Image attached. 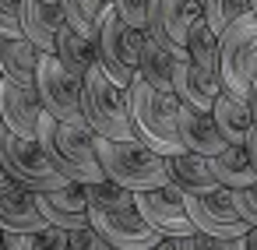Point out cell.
<instances>
[{
	"label": "cell",
	"mask_w": 257,
	"mask_h": 250,
	"mask_svg": "<svg viewBox=\"0 0 257 250\" xmlns=\"http://www.w3.org/2000/svg\"><path fill=\"white\" fill-rule=\"evenodd\" d=\"M176 106H180V99L173 92H159L145 78H134L127 85V109H131L134 138L166 159L183 152L180 134H176Z\"/></svg>",
	"instance_id": "6da1fadb"
},
{
	"label": "cell",
	"mask_w": 257,
	"mask_h": 250,
	"mask_svg": "<svg viewBox=\"0 0 257 250\" xmlns=\"http://www.w3.org/2000/svg\"><path fill=\"white\" fill-rule=\"evenodd\" d=\"M36 141L46 148V155L57 162V169L74 180V183H99L106 180L99 155H95V134L88 123H60L50 113L39 116V134Z\"/></svg>",
	"instance_id": "7a4b0ae2"
},
{
	"label": "cell",
	"mask_w": 257,
	"mask_h": 250,
	"mask_svg": "<svg viewBox=\"0 0 257 250\" xmlns=\"http://www.w3.org/2000/svg\"><path fill=\"white\" fill-rule=\"evenodd\" d=\"M95 155H99V166H102L106 180L127 187L131 194L159 190V187L169 183V176H166V155L152 152L138 138L113 141V138H99L95 134Z\"/></svg>",
	"instance_id": "3957f363"
},
{
	"label": "cell",
	"mask_w": 257,
	"mask_h": 250,
	"mask_svg": "<svg viewBox=\"0 0 257 250\" xmlns=\"http://www.w3.org/2000/svg\"><path fill=\"white\" fill-rule=\"evenodd\" d=\"M141 39L145 32L131 29L113 4L102 8L95 22V64L106 71V78L127 92V85L138 78V60H141Z\"/></svg>",
	"instance_id": "277c9868"
},
{
	"label": "cell",
	"mask_w": 257,
	"mask_h": 250,
	"mask_svg": "<svg viewBox=\"0 0 257 250\" xmlns=\"http://www.w3.org/2000/svg\"><path fill=\"white\" fill-rule=\"evenodd\" d=\"M81 116H85L88 131L99 134V138H113V141L134 138L127 92L116 88L99 64H92L81 78Z\"/></svg>",
	"instance_id": "5b68a950"
},
{
	"label": "cell",
	"mask_w": 257,
	"mask_h": 250,
	"mask_svg": "<svg viewBox=\"0 0 257 250\" xmlns=\"http://www.w3.org/2000/svg\"><path fill=\"white\" fill-rule=\"evenodd\" d=\"M257 81V15H239L218 32V85L232 95H250Z\"/></svg>",
	"instance_id": "8992f818"
},
{
	"label": "cell",
	"mask_w": 257,
	"mask_h": 250,
	"mask_svg": "<svg viewBox=\"0 0 257 250\" xmlns=\"http://www.w3.org/2000/svg\"><path fill=\"white\" fill-rule=\"evenodd\" d=\"M0 166H4V173H8L18 187H25V190H32V194L60 190V187H67V183H74V180H67V176L57 169V162L46 155V148H43L39 141L18 138V134H11L4 123H0Z\"/></svg>",
	"instance_id": "52a82bcc"
},
{
	"label": "cell",
	"mask_w": 257,
	"mask_h": 250,
	"mask_svg": "<svg viewBox=\"0 0 257 250\" xmlns=\"http://www.w3.org/2000/svg\"><path fill=\"white\" fill-rule=\"evenodd\" d=\"M36 95L43 109L60 120V123H85L81 116V78L71 74L57 53L39 57V74H36Z\"/></svg>",
	"instance_id": "ba28073f"
},
{
	"label": "cell",
	"mask_w": 257,
	"mask_h": 250,
	"mask_svg": "<svg viewBox=\"0 0 257 250\" xmlns=\"http://www.w3.org/2000/svg\"><path fill=\"white\" fill-rule=\"evenodd\" d=\"M180 197L197 232H208V236H246L250 232V225L239 218L225 187L204 190V194H180Z\"/></svg>",
	"instance_id": "9c48e42d"
},
{
	"label": "cell",
	"mask_w": 257,
	"mask_h": 250,
	"mask_svg": "<svg viewBox=\"0 0 257 250\" xmlns=\"http://www.w3.org/2000/svg\"><path fill=\"white\" fill-rule=\"evenodd\" d=\"M134 208L145 218V225H152L162 239L166 236H194V222L183 208V197L176 187H159V190H141L134 194Z\"/></svg>",
	"instance_id": "30bf717a"
},
{
	"label": "cell",
	"mask_w": 257,
	"mask_h": 250,
	"mask_svg": "<svg viewBox=\"0 0 257 250\" xmlns=\"http://www.w3.org/2000/svg\"><path fill=\"white\" fill-rule=\"evenodd\" d=\"M88 225L113 246V250H155L159 232L145 225L138 208H120V211H88Z\"/></svg>",
	"instance_id": "8fae6325"
},
{
	"label": "cell",
	"mask_w": 257,
	"mask_h": 250,
	"mask_svg": "<svg viewBox=\"0 0 257 250\" xmlns=\"http://www.w3.org/2000/svg\"><path fill=\"white\" fill-rule=\"evenodd\" d=\"M197 15H204L201 0H148V36L169 50H183Z\"/></svg>",
	"instance_id": "7c38bea8"
},
{
	"label": "cell",
	"mask_w": 257,
	"mask_h": 250,
	"mask_svg": "<svg viewBox=\"0 0 257 250\" xmlns=\"http://www.w3.org/2000/svg\"><path fill=\"white\" fill-rule=\"evenodd\" d=\"M43 113H46V109H43L36 88H25V85H15V81L4 78V85H0V123H4L11 134L36 141V134H39V116H43Z\"/></svg>",
	"instance_id": "4fadbf2b"
},
{
	"label": "cell",
	"mask_w": 257,
	"mask_h": 250,
	"mask_svg": "<svg viewBox=\"0 0 257 250\" xmlns=\"http://www.w3.org/2000/svg\"><path fill=\"white\" fill-rule=\"evenodd\" d=\"M176 134H180L183 152H194V155H204V159L218 155L229 145L222 138L211 109H197V106H187V102L176 106Z\"/></svg>",
	"instance_id": "5bb4252c"
},
{
	"label": "cell",
	"mask_w": 257,
	"mask_h": 250,
	"mask_svg": "<svg viewBox=\"0 0 257 250\" xmlns=\"http://www.w3.org/2000/svg\"><path fill=\"white\" fill-rule=\"evenodd\" d=\"M36 204L43 218L57 229H85L88 225V201H85V183H67L60 190H43L36 194Z\"/></svg>",
	"instance_id": "9a60e30c"
},
{
	"label": "cell",
	"mask_w": 257,
	"mask_h": 250,
	"mask_svg": "<svg viewBox=\"0 0 257 250\" xmlns=\"http://www.w3.org/2000/svg\"><path fill=\"white\" fill-rule=\"evenodd\" d=\"M222 92L218 85V74H208L201 71L197 64H190L187 50H176V64H173V95L187 106H197V109H211L215 95Z\"/></svg>",
	"instance_id": "2e32d148"
},
{
	"label": "cell",
	"mask_w": 257,
	"mask_h": 250,
	"mask_svg": "<svg viewBox=\"0 0 257 250\" xmlns=\"http://www.w3.org/2000/svg\"><path fill=\"white\" fill-rule=\"evenodd\" d=\"M18 22H22V39H29V43L39 46L43 53H53L57 29H60V22H64L60 4H53V0H22Z\"/></svg>",
	"instance_id": "e0dca14e"
},
{
	"label": "cell",
	"mask_w": 257,
	"mask_h": 250,
	"mask_svg": "<svg viewBox=\"0 0 257 250\" xmlns=\"http://www.w3.org/2000/svg\"><path fill=\"white\" fill-rule=\"evenodd\" d=\"M50 222L43 218L39 204H36V194L25 190V187H11L0 194V229H11V232H25V236H36L43 232Z\"/></svg>",
	"instance_id": "ac0fdd59"
},
{
	"label": "cell",
	"mask_w": 257,
	"mask_h": 250,
	"mask_svg": "<svg viewBox=\"0 0 257 250\" xmlns=\"http://www.w3.org/2000/svg\"><path fill=\"white\" fill-rule=\"evenodd\" d=\"M166 176L169 187H176L180 194H204V190H218V180L211 176V166L204 155L194 152H180L166 159Z\"/></svg>",
	"instance_id": "d6986e66"
},
{
	"label": "cell",
	"mask_w": 257,
	"mask_h": 250,
	"mask_svg": "<svg viewBox=\"0 0 257 250\" xmlns=\"http://www.w3.org/2000/svg\"><path fill=\"white\" fill-rule=\"evenodd\" d=\"M39 57H43V50L32 46L29 39H0V74L15 85L36 88Z\"/></svg>",
	"instance_id": "ffe728a7"
},
{
	"label": "cell",
	"mask_w": 257,
	"mask_h": 250,
	"mask_svg": "<svg viewBox=\"0 0 257 250\" xmlns=\"http://www.w3.org/2000/svg\"><path fill=\"white\" fill-rule=\"evenodd\" d=\"M208 166H211V176L218 180V187H225V190H243V187L257 183V169L243 145H225L218 155L208 159Z\"/></svg>",
	"instance_id": "44dd1931"
},
{
	"label": "cell",
	"mask_w": 257,
	"mask_h": 250,
	"mask_svg": "<svg viewBox=\"0 0 257 250\" xmlns=\"http://www.w3.org/2000/svg\"><path fill=\"white\" fill-rule=\"evenodd\" d=\"M211 116H215V123H218V131H222V138H225L229 145H243L246 131L253 127L250 102H246L243 95L225 92V88L215 95V102H211Z\"/></svg>",
	"instance_id": "7402d4cb"
},
{
	"label": "cell",
	"mask_w": 257,
	"mask_h": 250,
	"mask_svg": "<svg viewBox=\"0 0 257 250\" xmlns=\"http://www.w3.org/2000/svg\"><path fill=\"white\" fill-rule=\"evenodd\" d=\"M173 64H176V50L162 46L159 39H152L145 32V39H141V60H138V78H145L159 92H173Z\"/></svg>",
	"instance_id": "603a6c76"
},
{
	"label": "cell",
	"mask_w": 257,
	"mask_h": 250,
	"mask_svg": "<svg viewBox=\"0 0 257 250\" xmlns=\"http://www.w3.org/2000/svg\"><path fill=\"white\" fill-rule=\"evenodd\" d=\"M53 53H57L60 64H64L71 74H78V78H85V71L95 64V43H92L88 36H81L78 29H71L67 22H60V29H57Z\"/></svg>",
	"instance_id": "cb8c5ba5"
},
{
	"label": "cell",
	"mask_w": 257,
	"mask_h": 250,
	"mask_svg": "<svg viewBox=\"0 0 257 250\" xmlns=\"http://www.w3.org/2000/svg\"><path fill=\"white\" fill-rule=\"evenodd\" d=\"M85 201L88 211H120V208H134V194L113 180H99V183H85Z\"/></svg>",
	"instance_id": "d4e9b609"
},
{
	"label": "cell",
	"mask_w": 257,
	"mask_h": 250,
	"mask_svg": "<svg viewBox=\"0 0 257 250\" xmlns=\"http://www.w3.org/2000/svg\"><path fill=\"white\" fill-rule=\"evenodd\" d=\"M57 4H60V11H64V22L95 43V22H99V15H102V8L113 4V0H57Z\"/></svg>",
	"instance_id": "484cf974"
},
{
	"label": "cell",
	"mask_w": 257,
	"mask_h": 250,
	"mask_svg": "<svg viewBox=\"0 0 257 250\" xmlns=\"http://www.w3.org/2000/svg\"><path fill=\"white\" fill-rule=\"evenodd\" d=\"M201 8H204V18L215 32H225L239 15L250 11V0H201Z\"/></svg>",
	"instance_id": "4316f807"
},
{
	"label": "cell",
	"mask_w": 257,
	"mask_h": 250,
	"mask_svg": "<svg viewBox=\"0 0 257 250\" xmlns=\"http://www.w3.org/2000/svg\"><path fill=\"white\" fill-rule=\"evenodd\" d=\"M113 8L131 29L148 32V0H113Z\"/></svg>",
	"instance_id": "83f0119b"
},
{
	"label": "cell",
	"mask_w": 257,
	"mask_h": 250,
	"mask_svg": "<svg viewBox=\"0 0 257 250\" xmlns=\"http://www.w3.org/2000/svg\"><path fill=\"white\" fill-rule=\"evenodd\" d=\"M18 8H22V0H0V39H22Z\"/></svg>",
	"instance_id": "f1b7e54d"
},
{
	"label": "cell",
	"mask_w": 257,
	"mask_h": 250,
	"mask_svg": "<svg viewBox=\"0 0 257 250\" xmlns=\"http://www.w3.org/2000/svg\"><path fill=\"white\" fill-rule=\"evenodd\" d=\"M229 197H232L239 218L246 225H257V183L253 187H243V190H229Z\"/></svg>",
	"instance_id": "f546056e"
},
{
	"label": "cell",
	"mask_w": 257,
	"mask_h": 250,
	"mask_svg": "<svg viewBox=\"0 0 257 250\" xmlns=\"http://www.w3.org/2000/svg\"><path fill=\"white\" fill-rule=\"evenodd\" d=\"M67 250H113L92 225H85V229H74V232H67Z\"/></svg>",
	"instance_id": "4dcf8cb0"
},
{
	"label": "cell",
	"mask_w": 257,
	"mask_h": 250,
	"mask_svg": "<svg viewBox=\"0 0 257 250\" xmlns=\"http://www.w3.org/2000/svg\"><path fill=\"white\" fill-rule=\"evenodd\" d=\"M194 250H246V239L243 236H208V232H197L194 236Z\"/></svg>",
	"instance_id": "1f68e13d"
},
{
	"label": "cell",
	"mask_w": 257,
	"mask_h": 250,
	"mask_svg": "<svg viewBox=\"0 0 257 250\" xmlns=\"http://www.w3.org/2000/svg\"><path fill=\"white\" fill-rule=\"evenodd\" d=\"M32 250H67V229L46 225L43 232L32 236Z\"/></svg>",
	"instance_id": "d6a6232c"
},
{
	"label": "cell",
	"mask_w": 257,
	"mask_h": 250,
	"mask_svg": "<svg viewBox=\"0 0 257 250\" xmlns=\"http://www.w3.org/2000/svg\"><path fill=\"white\" fill-rule=\"evenodd\" d=\"M0 250H32V236L11 232V229H0Z\"/></svg>",
	"instance_id": "836d02e7"
},
{
	"label": "cell",
	"mask_w": 257,
	"mask_h": 250,
	"mask_svg": "<svg viewBox=\"0 0 257 250\" xmlns=\"http://www.w3.org/2000/svg\"><path fill=\"white\" fill-rule=\"evenodd\" d=\"M194 236H166V239H159L155 250H194Z\"/></svg>",
	"instance_id": "e575fe53"
},
{
	"label": "cell",
	"mask_w": 257,
	"mask_h": 250,
	"mask_svg": "<svg viewBox=\"0 0 257 250\" xmlns=\"http://www.w3.org/2000/svg\"><path fill=\"white\" fill-rule=\"evenodd\" d=\"M243 148H246V155H250V162H253V169H257V123L246 131V138H243Z\"/></svg>",
	"instance_id": "d590c367"
},
{
	"label": "cell",
	"mask_w": 257,
	"mask_h": 250,
	"mask_svg": "<svg viewBox=\"0 0 257 250\" xmlns=\"http://www.w3.org/2000/svg\"><path fill=\"white\" fill-rule=\"evenodd\" d=\"M246 102H250V113H253V123H257V81H253V88H250Z\"/></svg>",
	"instance_id": "8d00e7d4"
},
{
	"label": "cell",
	"mask_w": 257,
	"mask_h": 250,
	"mask_svg": "<svg viewBox=\"0 0 257 250\" xmlns=\"http://www.w3.org/2000/svg\"><path fill=\"white\" fill-rule=\"evenodd\" d=\"M11 187H15V180L4 173V166H0V194H4V190H11Z\"/></svg>",
	"instance_id": "74e56055"
},
{
	"label": "cell",
	"mask_w": 257,
	"mask_h": 250,
	"mask_svg": "<svg viewBox=\"0 0 257 250\" xmlns=\"http://www.w3.org/2000/svg\"><path fill=\"white\" fill-rule=\"evenodd\" d=\"M243 239H246V250H257V225H250V232Z\"/></svg>",
	"instance_id": "f35d334b"
},
{
	"label": "cell",
	"mask_w": 257,
	"mask_h": 250,
	"mask_svg": "<svg viewBox=\"0 0 257 250\" xmlns=\"http://www.w3.org/2000/svg\"><path fill=\"white\" fill-rule=\"evenodd\" d=\"M250 11H253V15H257V0H250Z\"/></svg>",
	"instance_id": "ab89813d"
},
{
	"label": "cell",
	"mask_w": 257,
	"mask_h": 250,
	"mask_svg": "<svg viewBox=\"0 0 257 250\" xmlns=\"http://www.w3.org/2000/svg\"><path fill=\"white\" fill-rule=\"evenodd\" d=\"M0 85H4V74H0Z\"/></svg>",
	"instance_id": "60d3db41"
},
{
	"label": "cell",
	"mask_w": 257,
	"mask_h": 250,
	"mask_svg": "<svg viewBox=\"0 0 257 250\" xmlns=\"http://www.w3.org/2000/svg\"><path fill=\"white\" fill-rule=\"evenodd\" d=\"M53 4H57V0H53Z\"/></svg>",
	"instance_id": "b9f144b4"
}]
</instances>
